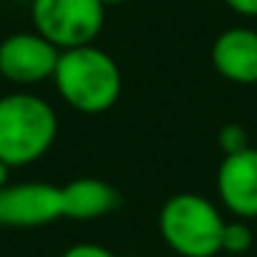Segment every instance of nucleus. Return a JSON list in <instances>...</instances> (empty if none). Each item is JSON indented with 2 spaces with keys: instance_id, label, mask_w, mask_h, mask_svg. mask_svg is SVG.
Here are the masks:
<instances>
[{
  "instance_id": "obj_1",
  "label": "nucleus",
  "mask_w": 257,
  "mask_h": 257,
  "mask_svg": "<svg viewBox=\"0 0 257 257\" xmlns=\"http://www.w3.org/2000/svg\"><path fill=\"white\" fill-rule=\"evenodd\" d=\"M58 118L53 106L28 91L0 96V162L11 169L38 162L56 142Z\"/></svg>"
},
{
  "instance_id": "obj_2",
  "label": "nucleus",
  "mask_w": 257,
  "mask_h": 257,
  "mask_svg": "<svg viewBox=\"0 0 257 257\" xmlns=\"http://www.w3.org/2000/svg\"><path fill=\"white\" fill-rule=\"evenodd\" d=\"M53 81L61 98L81 113H103L121 96L116 61L93 43L61 51Z\"/></svg>"
},
{
  "instance_id": "obj_3",
  "label": "nucleus",
  "mask_w": 257,
  "mask_h": 257,
  "mask_svg": "<svg viewBox=\"0 0 257 257\" xmlns=\"http://www.w3.org/2000/svg\"><path fill=\"white\" fill-rule=\"evenodd\" d=\"M164 242L182 257H214L222 252L224 219L202 194L182 192L164 202L159 212Z\"/></svg>"
},
{
  "instance_id": "obj_4",
  "label": "nucleus",
  "mask_w": 257,
  "mask_h": 257,
  "mask_svg": "<svg viewBox=\"0 0 257 257\" xmlns=\"http://www.w3.org/2000/svg\"><path fill=\"white\" fill-rule=\"evenodd\" d=\"M106 6L101 0H33L31 18L36 33L58 51L91 46L103 28Z\"/></svg>"
},
{
  "instance_id": "obj_5",
  "label": "nucleus",
  "mask_w": 257,
  "mask_h": 257,
  "mask_svg": "<svg viewBox=\"0 0 257 257\" xmlns=\"http://www.w3.org/2000/svg\"><path fill=\"white\" fill-rule=\"evenodd\" d=\"M61 51L41 33H13L0 41V76L16 86L53 78Z\"/></svg>"
},
{
  "instance_id": "obj_6",
  "label": "nucleus",
  "mask_w": 257,
  "mask_h": 257,
  "mask_svg": "<svg viewBox=\"0 0 257 257\" xmlns=\"http://www.w3.org/2000/svg\"><path fill=\"white\" fill-rule=\"evenodd\" d=\"M63 217V189L46 182L6 184L0 189V224L41 227Z\"/></svg>"
},
{
  "instance_id": "obj_7",
  "label": "nucleus",
  "mask_w": 257,
  "mask_h": 257,
  "mask_svg": "<svg viewBox=\"0 0 257 257\" xmlns=\"http://www.w3.org/2000/svg\"><path fill=\"white\" fill-rule=\"evenodd\" d=\"M217 192L237 219L257 217V149L247 147L224 157L217 172Z\"/></svg>"
},
{
  "instance_id": "obj_8",
  "label": "nucleus",
  "mask_w": 257,
  "mask_h": 257,
  "mask_svg": "<svg viewBox=\"0 0 257 257\" xmlns=\"http://www.w3.org/2000/svg\"><path fill=\"white\" fill-rule=\"evenodd\" d=\"M212 63L227 81L249 86L257 83V31L229 28L212 46Z\"/></svg>"
},
{
  "instance_id": "obj_9",
  "label": "nucleus",
  "mask_w": 257,
  "mask_h": 257,
  "mask_svg": "<svg viewBox=\"0 0 257 257\" xmlns=\"http://www.w3.org/2000/svg\"><path fill=\"white\" fill-rule=\"evenodd\" d=\"M63 189V217L68 219H96L113 212L121 204V194L103 179L78 177Z\"/></svg>"
},
{
  "instance_id": "obj_10",
  "label": "nucleus",
  "mask_w": 257,
  "mask_h": 257,
  "mask_svg": "<svg viewBox=\"0 0 257 257\" xmlns=\"http://www.w3.org/2000/svg\"><path fill=\"white\" fill-rule=\"evenodd\" d=\"M254 242L252 227L244 219H234V222H224L222 229V252L229 254H244Z\"/></svg>"
},
{
  "instance_id": "obj_11",
  "label": "nucleus",
  "mask_w": 257,
  "mask_h": 257,
  "mask_svg": "<svg viewBox=\"0 0 257 257\" xmlns=\"http://www.w3.org/2000/svg\"><path fill=\"white\" fill-rule=\"evenodd\" d=\"M247 142H249V139H247V132H244L242 126H237V123H227L222 132H219V147H222L224 157L247 149V147H249Z\"/></svg>"
},
{
  "instance_id": "obj_12",
  "label": "nucleus",
  "mask_w": 257,
  "mask_h": 257,
  "mask_svg": "<svg viewBox=\"0 0 257 257\" xmlns=\"http://www.w3.org/2000/svg\"><path fill=\"white\" fill-rule=\"evenodd\" d=\"M61 257H116L111 249L101 247V244H93V242H81V244H73L68 247Z\"/></svg>"
},
{
  "instance_id": "obj_13",
  "label": "nucleus",
  "mask_w": 257,
  "mask_h": 257,
  "mask_svg": "<svg viewBox=\"0 0 257 257\" xmlns=\"http://www.w3.org/2000/svg\"><path fill=\"white\" fill-rule=\"evenodd\" d=\"M224 3L239 16H257V0H224Z\"/></svg>"
},
{
  "instance_id": "obj_14",
  "label": "nucleus",
  "mask_w": 257,
  "mask_h": 257,
  "mask_svg": "<svg viewBox=\"0 0 257 257\" xmlns=\"http://www.w3.org/2000/svg\"><path fill=\"white\" fill-rule=\"evenodd\" d=\"M8 174H11V167L6 162H0V189L8 184Z\"/></svg>"
},
{
  "instance_id": "obj_15",
  "label": "nucleus",
  "mask_w": 257,
  "mask_h": 257,
  "mask_svg": "<svg viewBox=\"0 0 257 257\" xmlns=\"http://www.w3.org/2000/svg\"><path fill=\"white\" fill-rule=\"evenodd\" d=\"M101 3L108 8V6H121V3H128V0H101Z\"/></svg>"
}]
</instances>
